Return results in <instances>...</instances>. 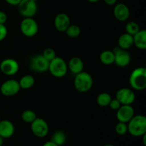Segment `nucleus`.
<instances>
[{
    "label": "nucleus",
    "mask_w": 146,
    "mask_h": 146,
    "mask_svg": "<svg viewBox=\"0 0 146 146\" xmlns=\"http://www.w3.org/2000/svg\"><path fill=\"white\" fill-rule=\"evenodd\" d=\"M128 132L134 137H141L146 133V117L143 115H134L127 123Z\"/></svg>",
    "instance_id": "obj_1"
},
{
    "label": "nucleus",
    "mask_w": 146,
    "mask_h": 146,
    "mask_svg": "<svg viewBox=\"0 0 146 146\" xmlns=\"http://www.w3.org/2000/svg\"><path fill=\"white\" fill-rule=\"evenodd\" d=\"M129 83L133 90H145L146 88V68L145 67L135 68L130 75Z\"/></svg>",
    "instance_id": "obj_2"
},
{
    "label": "nucleus",
    "mask_w": 146,
    "mask_h": 146,
    "mask_svg": "<svg viewBox=\"0 0 146 146\" xmlns=\"http://www.w3.org/2000/svg\"><path fill=\"white\" fill-rule=\"evenodd\" d=\"M74 87L80 93H86L91 89L94 84V80L90 74L83 71L75 75Z\"/></svg>",
    "instance_id": "obj_3"
},
{
    "label": "nucleus",
    "mask_w": 146,
    "mask_h": 146,
    "mask_svg": "<svg viewBox=\"0 0 146 146\" xmlns=\"http://www.w3.org/2000/svg\"><path fill=\"white\" fill-rule=\"evenodd\" d=\"M68 66L65 60L61 57L56 56L49 61L48 70L52 76L56 78H62L65 76L68 71Z\"/></svg>",
    "instance_id": "obj_4"
},
{
    "label": "nucleus",
    "mask_w": 146,
    "mask_h": 146,
    "mask_svg": "<svg viewBox=\"0 0 146 146\" xmlns=\"http://www.w3.org/2000/svg\"><path fill=\"white\" fill-rule=\"evenodd\" d=\"M20 30L23 35L27 37H33L38 31V25L33 17L24 18L20 24Z\"/></svg>",
    "instance_id": "obj_5"
},
{
    "label": "nucleus",
    "mask_w": 146,
    "mask_h": 146,
    "mask_svg": "<svg viewBox=\"0 0 146 146\" xmlns=\"http://www.w3.org/2000/svg\"><path fill=\"white\" fill-rule=\"evenodd\" d=\"M17 7L19 12L24 18L33 17L38 11L37 1L34 0H21Z\"/></svg>",
    "instance_id": "obj_6"
},
{
    "label": "nucleus",
    "mask_w": 146,
    "mask_h": 146,
    "mask_svg": "<svg viewBox=\"0 0 146 146\" xmlns=\"http://www.w3.org/2000/svg\"><path fill=\"white\" fill-rule=\"evenodd\" d=\"M112 51L115 55L114 64H115V65L121 68H124L129 65L131 61V54L126 50L122 49L118 46L114 47Z\"/></svg>",
    "instance_id": "obj_7"
},
{
    "label": "nucleus",
    "mask_w": 146,
    "mask_h": 146,
    "mask_svg": "<svg viewBox=\"0 0 146 146\" xmlns=\"http://www.w3.org/2000/svg\"><path fill=\"white\" fill-rule=\"evenodd\" d=\"M48 125L45 120L36 118L31 123V130L37 138H44L48 133Z\"/></svg>",
    "instance_id": "obj_8"
},
{
    "label": "nucleus",
    "mask_w": 146,
    "mask_h": 146,
    "mask_svg": "<svg viewBox=\"0 0 146 146\" xmlns=\"http://www.w3.org/2000/svg\"><path fill=\"white\" fill-rule=\"evenodd\" d=\"M21 90L19 81L14 79H9L2 83L0 86V91L4 96L10 97L15 96Z\"/></svg>",
    "instance_id": "obj_9"
},
{
    "label": "nucleus",
    "mask_w": 146,
    "mask_h": 146,
    "mask_svg": "<svg viewBox=\"0 0 146 146\" xmlns=\"http://www.w3.org/2000/svg\"><path fill=\"white\" fill-rule=\"evenodd\" d=\"M48 66H49V61H47L43 56L42 54L34 56L30 60V68L36 72H46L48 70Z\"/></svg>",
    "instance_id": "obj_10"
},
{
    "label": "nucleus",
    "mask_w": 146,
    "mask_h": 146,
    "mask_svg": "<svg viewBox=\"0 0 146 146\" xmlns=\"http://www.w3.org/2000/svg\"><path fill=\"white\" fill-rule=\"evenodd\" d=\"M19 64L14 58H5L0 63V71L7 76H14L18 73Z\"/></svg>",
    "instance_id": "obj_11"
},
{
    "label": "nucleus",
    "mask_w": 146,
    "mask_h": 146,
    "mask_svg": "<svg viewBox=\"0 0 146 146\" xmlns=\"http://www.w3.org/2000/svg\"><path fill=\"white\" fill-rule=\"evenodd\" d=\"M115 98L121 105H132L135 100V95L132 89L128 88H122L118 90L115 94Z\"/></svg>",
    "instance_id": "obj_12"
},
{
    "label": "nucleus",
    "mask_w": 146,
    "mask_h": 146,
    "mask_svg": "<svg viewBox=\"0 0 146 146\" xmlns=\"http://www.w3.org/2000/svg\"><path fill=\"white\" fill-rule=\"evenodd\" d=\"M116 111V118L118 122L127 123L135 115V111L131 105H121Z\"/></svg>",
    "instance_id": "obj_13"
},
{
    "label": "nucleus",
    "mask_w": 146,
    "mask_h": 146,
    "mask_svg": "<svg viewBox=\"0 0 146 146\" xmlns=\"http://www.w3.org/2000/svg\"><path fill=\"white\" fill-rule=\"evenodd\" d=\"M113 15L119 21H125L130 17V10L126 4L118 3L115 4L113 9Z\"/></svg>",
    "instance_id": "obj_14"
},
{
    "label": "nucleus",
    "mask_w": 146,
    "mask_h": 146,
    "mask_svg": "<svg viewBox=\"0 0 146 146\" xmlns=\"http://www.w3.org/2000/svg\"><path fill=\"white\" fill-rule=\"evenodd\" d=\"M71 24L69 17L65 13H59L54 19V26L56 30L61 32H65L66 29Z\"/></svg>",
    "instance_id": "obj_15"
},
{
    "label": "nucleus",
    "mask_w": 146,
    "mask_h": 146,
    "mask_svg": "<svg viewBox=\"0 0 146 146\" xmlns=\"http://www.w3.org/2000/svg\"><path fill=\"white\" fill-rule=\"evenodd\" d=\"M15 132L14 124L8 120L0 121V135L3 138H9L12 136Z\"/></svg>",
    "instance_id": "obj_16"
},
{
    "label": "nucleus",
    "mask_w": 146,
    "mask_h": 146,
    "mask_svg": "<svg viewBox=\"0 0 146 146\" xmlns=\"http://www.w3.org/2000/svg\"><path fill=\"white\" fill-rule=\"evenodd\" d=\"M68 69L74 75L82 72L84 68V64L82 59L77 56H74L69 60L67 64Z\"/></svg>",
    "instance_id": "obj_17"
},
{
    "label": "nucleus",
    "mask_w": 146,
    "mask_h": 146,
    "mask_svg": "<svg viewBox=\"0 0 146 146\" xmlns=\"http://www.w3.org/2000/svg\"><path fill=\"white\" fill-rule=\"evenodd\" d=\"M133 45L138 49L145 50L146 48V31L142 29L133 36Z\"/></svg>",
    "instance_id": "obj_18"
},
{
    "label": "nucleus",
    "mask_w": 146,
    "mask_h": 146,
    "mask_svg": "<svg viewBox=\"0 0 146 146\" xmlns=\"http://www.w3.org/2000/svg\"><path fill=\"white\" fill-rule=\"evenodd\" d=\"M118 45L122 49H128L133 46V36L127 33L121 34L118 39Z\"/></svg>",
    "instance_id": "obj_19"
},
{
    "label": "nucleus",
    "mask_w": 146,
    "mask_h": 146,
    "mask_svg": "<svg viewBox=\"0 0 146 146\" xmlns=\"http://www.w3.org/2000/svg\"><path fill=\"white\" fill-rule=\"evenodd\" d=\"M100 61L105 65H111L114 64L115 55L111 50H105L100 54Z\"/></svg>",
    "instance_id": "obj_20"
},
{
    "label": "nucleus",
    "mask_w": 146,
    "mask_h": 146,
    "mask_svg": "<svg viewBox=\"0 0 146 146\" xmlns=\"http://www.w3.org/2000/svg\"><path fill=\"white\" fill-rule=\"evenodd\" d=\"M20 88L22 89H29L35 84V79L31 75H25L19 81Z\"/></svg>",
    "instance_id": "obj_21"
},
{
    "label": "nucleus",
    "mask_w": 146,
    "mask_h": 146,
    "mask_svg": "<svg viewBox=\"0 0 146 146\" xmlns=\"http://www.w3.org/2000/svg\"><path fill=\"white\" fill-rule=\"evenodd\" d=\"M66 141V134L64 133L63 131H57L51 136V141L56 144L57 145L61 146L65 143Z\"/></svg>",
    "instance_id": "obj_22"
},
{
    "label": "nucleus",
    "mask_w": 146,
    "mask_h": 146,
    "mask_svg": "<svg viewBox=\"0 0 146 146\" xmlns=\"http://www.w3.org/2000/svg\"><path fill=\"white\" fill-rule=\"evenodd\" d=\"M111 99H112V98L109 94L103 92L98 94L96 98V101L98 105L100 106L106 107L109 105V103L111 101Z\"/></svg>",
    "instance_id": "obj_23"
},
{
    "label": "nucleus",
    "mask_w": 146,
    "mask_h": 146,
    "mask_svg": "<svg viewBox=\"0 0 146 146\" xmlns=\"http://www.w3.org/2000/svg\"><path fill=\"white\" fill-rule=\"evenodd\" d=\"M66 35L70 38H76L81 34V29L78 25L76 24H70L69 27L65 31Z\"/></svg>",
    "instance_id": "obj_24"
},
{
    "label": "nucleus",
    "mask_w": 146,
    "mask_h": 146,
    "mask_svg": "<svg viewBox=\"0 0 146 146\" xmlns=\"http://www.w3.org/2000/svg\"><path fill=\"white\" fill-rule=\"evenodd\" d=\"M21 119L24 122L27 123H31L37 118L35 112L31 110H25L21 113Z\"/></svg>",
    "instance_id": "obj_25"
},
{
    "label": "nucleus",
    "mask_w": 146,
    "mask_h": 146,
    "mask_svg": "<svg viewBox=\"0 0 146 146\" xmlns=\"http://www.w3.org/2000/svg\"><path fill=\"white\" fill-rule=\"evenodd\" d=\"M140 31L139 25L135 21H128L125 25V33L131 36H134Z\"/></svg>",
    "instance_id": "obj_26"
},
{
    "label": "nucleus",
    "mask_w": 146,
    "mask_h": 146,
    "mask_svg": "<svg viewBox=\"0 0 146 146\" xmlns=\"http://www.w3.org/2000/svg\"><path fill=\"white\" fill-rule=\"evenodd\" d=\"M115 131L118 135H123L128 132V125L125 123L118 122L115 125Z\"/></svg>",
    "instance_id": "obj_27"
},
{
    "label": "nucleus",
    "mask_w": 146,
    "mask_h": 146,
    "mask_svg": "<svg viewBox=\"0 0 146 146\" xmlns=\"http://www.w3.org/2000/svg\"><path fill=\"white\" fill-rule=\"evenodd\" d=\"M43 56L48 61H51L56 56L55 51L52 48H46L44 50L42 54Z\"/></svg>",
    "instance_id": "obj_28"
},
{
    "label": "nucleus",
    "mask_w": 146,
    "mask_h": 146,
    "mask_svg": "<svg viewBox=\"0 0 146 146\" xmlns=\"http://www.w3.org/2000/svg\"><path fill=\"white\" fill-rule=\"evenodd\" d=\"M121 103H120L119 101H118V100L115 98H112V99H111V101H110L108 106L110 107V108H111V109L113 110V111H117V110H118V108L121 107Z\"/></svg>",
    "instance_id": "obj_29"
},
{
    "label": "nucleus",
    "mask_w": 146,
    "mask_h": 146,
    "mask_svg": "<svg viewBox=\"0 0 146 146\" xmlns=\"http://www.w3.org/2000/svg\"><path fill=\"white\" fill-rule=\"evenodd\" d=\"M8 30L5 24H0V41H3L7 37Z\"/></svg>",
    "instance_id": "obj_30"
},
{
    "label": "nucleus",
    "mask_w": 146,
    "mask_h": 146,
    "mask_svg": "<svg viewBox=\"0 0 146 146\" xmlns=\"http://www.w3.org/2000/svg\"><path fill=\"white\" fill-rule=\"evenodd\" d=\"M7 21V15L4 11H0V24H5Z\"/></svg>",
    "instance_id": "obj_31"
},
{
    "label": "nucleus",
    "mask_w": 146,
    "mask_h": 146,
    "mask_svg": "<svg viewBox=\"0 0 146 146\" xmlns=\"http://www.w3.org/2000/svg\"><path fill=\"white\" fill-rule=\"evenodd\" d=\"M21 0H5L6 2L11 6H17Z\"/></svg>",
    "instance_id": "obj_32"
},
{
    "label": "nucleus",
    "mask_w": 146,
    "mask_h": 146,
    "mask_svg": "<svg viewBox=\"0 0 146 146\" xmlns=\"http://www.w3.org/2000/svg\"><path fill=\"white\" fill-rule=\"evenodd\" d=\"M117 1L118 0H104V2L108 6H113L115 4H117Z\"/></svg>",
    "instance_id": "obj_33"
},
{
    "label": "nucleus",
    "mask_w": 146,
    "mask_h": 146,
    "mask_svg": "<svg viewBox=\"0 0 146 146\" xmlns=\"http://www.w3.org/2000/svg\"><path fill=\"white\" fill-rule=\"evenodd\" d=\"M42 146H58V145H57L56 144H55L54 143H53L52 141H47V142H46Z\"/></svg>",
    "instance_id": "obj_34"
},
{
    "label": "nucleus",
    "mask_w": 146,
    "mask_h": 146,
    "mask_svg": "<svg viewBox=\"0 0 146 146\" xmlns=\"http://www.w3.org/2000/svg\"><path fill=\"white\" fill-rule=\"evenodd\" d=\"M141 137H143V145H146V133L144 134Z\"/></svg>",
    "instance_id": "obj_35"
},
{
    "label": "nucleus",
    "mask_w": 146,
    "mask_h": 146,
    "mask_svg": "<svg viewBox=\"0 0 146 146\" xmlns=\"http://www.w3.org/2000/svg\"><path fill=\"white\" fill-rule=\"evenodd\" d=\"M4 144V138L0 135V146H2Z\"/></svg>",
    "instance_id": "obj_36"
},
{
    "label": "nucleus",
    "mask_w": 146,
    "mask_h": 146,
    "mask_svg": "<svg viewBox=\"0 0 146 146\" xmlns=\"http://www.w3.org/2000/svg\"><path fill=\"white\" fill-rule=\"evenodd\" d=\"M88 1H89V2L91 3H96V2H98V1H99L100 0H87Z\"/></svg>",
    "instance_id": "obj_37"
},
{
    "label": "nucleus",
    "mask_w": 146,
    "mask_h": 146,
    "mask_svg": "<svg viewBox=\"0 0 146 146\" xmlns=\"http://www.w3.org/2000/svg\"><path fill=\"white\" fill-rule=\"evenodd\" d=\"M103 146H115V145H112V144H106V145H104Z\"/></svg>",
    "instance_id": "obj_38"
},
{
    "label": "nucleus",
    "mask_w": 146,
    "mask_h": 146,
    "mask_svg": "<svg viewBox=\"0 0 146 146\" xmlns=\"http://www.w3.org/2000/svg\"><path fill=\"white\" fill-rule=\"evenodd\" d=\"M34 1H37V0H34Z\"/></svg>",
    "instance_id": "obj_39"
},
{
    "label": "nucleus",
    "mask_w": 146,
    "mask_h": 146,
    "mask_svg": "<svg viewBox=\"0 0 146 146\" xmlns=\"http://www.w3.org/2000/svg\"><path fill=\"white\" fill-rule=\"evenodd\" d=\"M0 121H1V117H0Z\"/></svg>",
    "instance_id": "obj_40"
}]
</instances>
